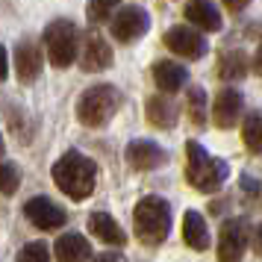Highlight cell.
<instances>
[{
  "instance_id": "cell-1",
  "label": "cell",
  "mask_w": 262,
  "mask_h": 262,
  "mask_svg": "<svg viewBox=\"0 0 262 262\" xmlns=\"http://www.w3.org/2000/svg\"><path fill=\"white\" fill-rule=\"evenodd\" d=\"M53 183L71 201H85L97 186V168L80 150H68L53 162Z\"/></svg>"
},
{
  "instance_id": "cell-2",
  "label": "cell",
  "mask_w": 262,
  "mask_h": 262,
  "mask_svg": "<svg viewBox=\"0 0 262 262\" xmlns=\"http://www.w3.org/2000/svg\"><path fill=\"white\" fill-rule=\"evenodd\" d=\"M133 227H136V236L142 238L144 245H162L165 236L171 233V206L165 198L159 194H147L136 203V212H133Z\"/></svg>"
},
{
  "instance_id": "cell-3",
  "label": "cell",
  "mask_w": 262,
  "mask_h": 262,
  "mask_svg": "<svg viewBox=\"0 0 262 262\" xmlns=\"http://www.w3.org/2000/svg\"><path fill=\"white\" fill-rule=\"evenodd\" d=\"M186 180L198 191H215L227 180V162L209 156L201 142H186Z\"/></svg>"
},
{
  "instance_id": "cell-4",
  "label": "cell",
  "mask_w": 262,
  "mask_h": 262,
  "mask_svg": "<svg viewBox=\"0 0 262 262\" xmlns=\"http://www.w3.org/2000/svg\"><path fill=\"white\" fill-rule=\"evenodd\" d=\"M121 106V92L115 85L100 83L92 85L89 92H83L80 103H77V118L83 121L85 127H106L112 115Z\"/></svg>"
},
{
  "instance_id": "cell-5",
  "label": "cell",
  "mask_w": 262,
  "mask_h": 262,
  "mask_svg": "<svg viewBox=\"0 0 262 262\" xmlns=\"http://www.w3.org/2000/svg\"><path fill=\"white\" fill-rule=\"evenodd\" d=\"M45 50H48V59L53 68H68L74 59H77V27L65 18H56L50 21L48 30H45Z\"/></svg>"
},
{
  "instance_id": "cell-6",
  "label": "cell",
  "mask_w": 262,
  "mask_h": 262,
  "mask_svg": "<svg viewBox=\"0 0 262 262\" xmlns=\"http://www.w3.org/2000/svg\"><path fill=\"white\" fill-rule=\"evenodd\" d=\"M109 30L121 45H130V41L142 38L150 30V15L144 12L142 6H124V9H118V15H112Z\"/></svg>"
},
{
  "instance_id": "cell-7",
  "label": "cell",
  "mask_w": 262,
  "mask_h": 262,
  "mask_svg": "<svg viewBox=\"0 0 262 262\" xmlns=\"http://www.w3.org/2000/svg\"><path fill=\"white\" fill-rule=\"evenodd\" d=\"M248 250V224L230 218L221 227V236H218V262H242Z\"/></svg>"
},
{
  "instance_id": "cell-8",
  "label": "cell",
  "mask_w": 262,
  "mask_h": 262,
  "mask_svg": "<svg viewBox=\"0 0 262 262\" xmlns=\"http://www.w3.org/2000/svg\"><path fill=\"white\" fill-rule=\"evenodd\" d=\"M165 48L171 50V53H177V56H183V59H203L206 56V38L201 36V33H194V30H189V27H171L165 33Z\"/></svg>"
},
{
  "instance_id": "cell-9",
  "label": "cell",
  "mask_w": 262,
  "mask_h": 262,
  "mask_svg": "<svg viewBox=\"0 0 262 262\" xmlns=\"http://www.w3.org/2000/svg\"><path fill=\"white\" fill-rule=\"evenodd\" d=\"M24 215L30 218V224L38 227V230H59L68 215L62 209L59 203L48 201V198H33V201L24 203Z\"/></svg>"
},
{
  "instance_id": "cell-10",
  "label": "cell",
  "mask_w": 262,
  "mask_h": 262,
  "mask_svg": "<svg viewBox=\"0 0 262 262\" xmlns=\"http://www.w3.org/2000/svg\"><path fill=\"white\" fill-rule=\"evenodd\" d=\"M242 106H245V97L238 95L236 89H221L212 100V124L221 127V130L236 127L238 115H242Z\"/></svg>"
},
{
  "instance_id": "cell-11",
  "label": "cell",
  "mask_w": 262,
  "mask_h": 262,
  "mask_svg": "<svg viewBox=\"0 0 262 262\" xmlns=\"http://www.w3.org/2000/svg\"><path fill=\"white\" fill-rule=\"evenodd\" d=\"M124 156H127V162H130L136 171H154V168H159L168 159L165 150L156 142H150V139H136V142H130Z\"/></svg>"
},
{
  "instance_id": "cell-12",
  "label": "cell",
  "mask_w": 262,
  "mask_h": 262,
  "mask_svg": "<svg viewBox=\"0 0 262 262\" xmlns=\"http://www.w3.org/2000/svg\"><path fill=\"white\" fill-rule=\"evenodd\" d=\"M41 65H45V53L36 41L27 38L15 48V71H18L21 83H36L38 74H41Z\"/></svg>"
},
{
  "instance_id": "cell-13",
  "label": "cell",
  "mask_w": 262,
  "mask_h": 262,
  "mask_svg": "<svg viewBox=\"0 0 262 262\" xmlns=\"http://www.w3.org/2000/svg\"><path fill=\"white\" fill-rule=\"evenodd\" d=\"M183 15H186V21L191 27H201L203 33H218L224 27L221 24V12L215 9L212 0H189Z\"/></svg>"
},
{
  "instance_id": "cell-14",
  "label": "cell",
  "mask_w": 262,
  "mask_h": 262,
  "mask_svg": "<svg viewBox=\"0 0 262 262\" xmlns=\"http://www.w3.org/2000/svg\"><path fill=\"white\" fill-rule=\"evenodd\" d=\"M89 230H92V236L100 238L103 245H112V248H124V245H127V233L121 230V224L109 212H92L89 215Z\"/></svg>"
},
{
  "instance_id": "cell-15",
  "label": "cell",
  "mask_w": 262,
  "mask_h": 262,
  "mask_svg": "<svg viewBox=\"0 0 262 262\" xmlns=\"http://www.w3.org/2000/svg\"><path fill=\"white\" fill-rule=\"evenodd\" d=\"M109 62H112L109 45L97 36V33H89L83 50H80V65H83V71H103V68H109Z\"/></svg>"
},
{
  "instance_id": "cell-16",
  "label": "cell",
  "mask_w": 262,
  "mask_h": 262,
  "mask_svg": "<svg viewBox=\"0 0 262 262\" xmlns=\"http://www.w3.org/2000/svg\"><path fill=\"white\" fill-rule=\"evenodd\" d=\"M186 80H189V71H186L183 65H177V62L159 59L154 65V83H156V89H159V92H165V95L180 92V89L186 85Z\"/></svg>"
},
{
  "instance_id": "cell-17",
  "label": "cell",
  "mask_w": 262,
  "mask_h": 262,
  "mask_svg": "<svg viewBox=\"0 0 262 262\" xmlns=\"http://www.w3.org/2000/svg\"><path fill=\"white\" fill-rule=\"evenodd\" d=\"M56 259L59 262H89L92 259V245L80 233H65L56 242Z\"/></svg>"
},
{
  "instance_id": "cell-18",
  "label": "cell",
  "mask_w": 262,
  "mask_h": 262,
  "mask_svg": "<svg viewBox=\"0 0 262 262\" xmlns=\"http://www.w3.org/2000/svg\"><path fill=\"white\" fill-rule=\"evenodd\" d=\"M183 238L191 250H206L209 248V230H206V221H203L201 212L189 209L186 218H183Z\"/></svg>"
},
{
  "instance_id": "cell-19",
  "label": "cell",
  "mask_w": 262,
  "mask_h": 262,
  "mask_svg": "<svg viewBox=\"0 0 262 262\" xmlns=\"http://www.w3.org/2000/svg\"><path fill=\"white\" fill-rule=\"evenodd\" d=\"M147 121L154 127H159V130H171L177 124V106H174V100L162 97V95L150 97L147 100Z\"/></svg>"
},
{
  "instance_id": "cell-20",
  "label": "cell",
  "mask_w": 262,
  "mask_h": 262,
  "mask_svg": "<svg viewBox=\"0 0 262 262\" xmlns=\"http://www.w3.org/2000/svg\"><path fill=\"white\" fill-rule=\"evenodd\" d=\"M242 139L253 156H262V112H250L242 124Z\"/></svg>"
},
{
  "instance_id": "cell-21",
  "label": "cell",
  "mask_w": 262,
  "mask_h": 262,
  "mask_svg": "<svg viewBox=\"0 0 262 262\" xmlns=\"http://www.w3.org/2000/svg\"><path fill=\"white\" fill-rule=\"evenodd\" d=\"M218 74L224 77V80H242L245 74H248V59H245V53L242 50H227L221 62H218Z\"/></svg>"
},
{
  "instance_id": "cell-22",
  "label": "cell",
  "mask_w": 262,
  "mask_h": 262,
  "mask_svg": "<svg viewBox=\"0 0 262 262\" xmlns=\"http://www.w3.org/2000/svg\"><path fill=\"white\" fill-rule=\"evenodd\" d=\"M186 109H189L191 124H198V127L206 124V92H203L201 85H191L189 89V95H186Z\"/></svg>"
},
{
  "instance_id": "cell-23",
  "label": "cell",
  "mask_w": 262,
  "mask_h": 262,
  "mask_svg": "<svg viewBox=\"0 0 262 262\" xmlns=\"http://www.w3.org/2000/svg\"><path fill=\"white\" fill-rule=\"evenodd\" d=\"M121 0H89V9H85V18L92 21V24H100V21H106L109 15L118 9Z\"/></svg>"
},
{
  "instance_id": "cell-24",
  "label": "cell",
  "mask_w": 262,
  "mask_h": 262,
  "mask_svg": "<svg viewBox=\"0 0 262 262\" xmlns=\"http://www.w3.org/2000/svg\"><path fill=\"white\" fill-rule=\"evenodd\" d=\"M18 262H50V250H48V245H41V242L24 245V248L18 250Z\"/></svg>"
},
{
  "instance_id": "cell-25",
  "label": "cell",
  "mask_w": 262,
  "mask_h": 262,
  "mask_svg": "<svg viewBox=\"0 0 262 262\" xmlns=\"http://www.w3.org/2000/svg\"><path fill=\"white\" fill-rule=\"evenodd\" d=\"M0 171H3V194H6V198H12L15 189H18V165H15L12 159H6Z\"/></svg>"
},
{
  "instance_id": "cell-26",
  "label": "cell",
  "mask_w": 262,
  "mask_h": 262,
  "mask_svg": "<svg viewBox=\"0 0 262 262\" xmlns=\"http://www.w3.org/2000/svg\"><path fill=\"white\" fill-rule=\"evenodd\" d=\"M221 3H224V6L230 9V12H242V9L248 6L250 0H221Z\"/></svg>"
},
{
  "instance_id": "cell-27",
  "label": "cell",
  "mask_w": 262,
  "mask_h": 262,
  "mask_svg": "<svg viewBox=\"0 0 262 262\" xmlns=\"http://www.w3.org/2000/svg\"><path fill=\"white\" fill-rule=\"evenodd\" d=\"M92 262H127V259H124L121 253H97Z\"/></svg>"
},
{
  "instance_id": "cell-28",
  "label": "cell",
  "mask_w": 262,
  "mask_h": 262,
  "mask_svg": "<svg viewBox=\"0 0 262 262\" xmlns=\"http://www.w3.org/2000/svg\"><path fill=\"white\" fill-rule=\"evenodd\" d=\"M253 250H256V253L262 256V224L253 230Z\"/></svg>"
},
{
  "instance_id": "cell-29",
  "label": "cell",
  "mask_w": 262,
  "mask_h": 262,
  "mask_svg": "<svg viewBox=\"0 0 262 262\" xmlns=\"http://www.w3.org/2000/svg\"><path fill=\"white\" fill-rule=\"evenodd\" d=\"M253 65H256V71H259V77H262V45H259V50H256V59H253Z\"/></svg>"
}]
</instances>
